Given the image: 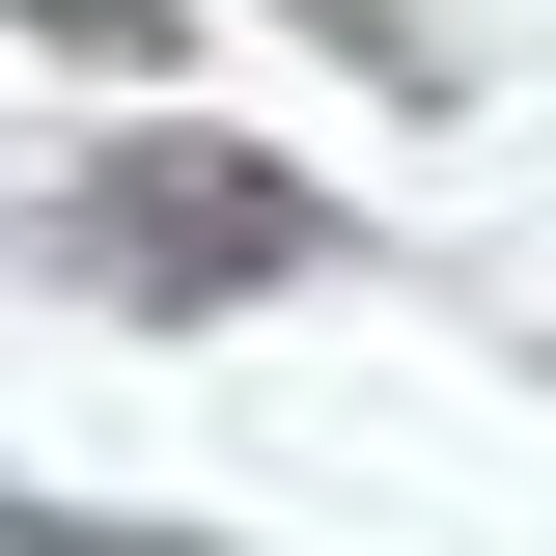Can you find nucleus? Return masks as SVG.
Returning <instances> with one entry per match:
<instances>
[{"label": "nucleus", "instance_id": "obj_1", "mask_svg": "<svg viewBox=\"0 0 556 556\" xmlns=\"http://www.w3.org/2000/svg\"><path fill=\"white\" fill-rule=\"evenodd\" d=\"M334 251V195L306 167H251V139H139V167H84V278L112 306H251V278Z\"/></svg>", "mask_w": 556, "mask_h": 556}, {"label": "nucleus", "instance_id": "obj_2", "mask_svg": "<svg viewBox=\"0 0 556 556\" xmlns=\"http://www.w3.org/2000/svg\"><path fill=\"white\" fill-rule=\"evenodd\" d=\"M0 28H56V56H112V84H139V56H195V0H0Z\"/></svg>", "mask_w": 556, "mask_h": 556}]
</instances>
